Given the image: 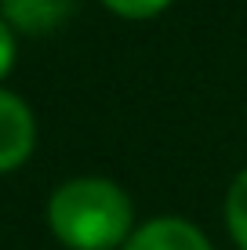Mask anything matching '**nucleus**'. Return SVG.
<instances>
[{
    "mask_svg": "<svg viewBox=\"0 0 247 250\" xmlns=\"http://www.w3.org/2000/svg\"><path fill=\"white\" fill-rule=\"evenodd\" d=\"M120 250H215V247L189 218L160 214V218L135 225V232L127 236Z\"/></svg>",
    "mask_w": 247,
    "mask_h": 250,
    "instance_id": "7ed1b4c3",
    "label": "nucleus"
},
{
    "mask_svg": "<svg viewBox=\"0 0 247 250\" xmlns=\"http://www.w3.org/2000/svg\"><path fill=\"white\" fill-rule=\"evenodd\" d=\"M76 0H0V15L7 19L15 33L25 37H44L73 15Z\"/></svg>",
    "mask_w": 247,
    "mask_h": 250,
    "instance_id": "20e7f679",
    "label": "nucleus"
},
{
    "mask_svg": "<svg viewBox=\"0 0 247 250\" xmlns=\"http://www.w3.org/2000/svg\"><path fill=\"white\" fill-rule=\"evenodd\" d=\"M106 11H113L116 19H127V22H149L157 15H164L175 0H98Z\"/></svg>",
    "mask_w": 247,
    "mask_h": 250,
    "instance_id": "423d86ee",
    "label": "nucleus"
},
{
    "mask_svg": "<svg viewBox=\"0 0 247 250\" xmlns=\"http://www.w3.org/2000/svg\"><path fill=\"white\" fill-rule=\"evenodd\" d=\"M222 218H225V229H229V236H233L236 250H247V167L236 170V178L225 188Z\"/></svg>",
    "mask_w": 247,
    "mask_h": 250,
    "instance_id": "39448f33",
    "label": "nucleus"
},
{
    "mask_svg": "<svg viewBox=\"0 0 247 250\" xmlns=\"http://www.w3.org/2000/svg\"><path fill=\"white\" fill-rule=\"evenodd\" d=\"M15 55H19V47H15V29L7 25L4 15H0V80H4V76L11 73Z\"/></svg>",
    "mask_w": 247,
    "mask_h": 250,
    "instance_id": "0eeeda50",
    "label": "nucleus"
},
{
    "mask_svg": "<svg viewBox=\"0 0 247 250\" xmlns=\"http://www.w3.org/2000/svg\"><path fill=\"white\" fill-rule=\"evenodd\" d=\"M37 149V116L15 91L0 87V174L19 170Z\"/></svg>",
    "mask_w": 247,
    "mask_h": 250,
    "instance_id": "f03ea898",
    "label": "nucleus"
},
{
    "mask_svg": "<svg viewBox=\"0 0 247 250\" xmlns=\"http://www.w3.org/2000/svg\"><path fill=\"white\" fill-rule=\"evenodd\" d=\"M47 225L69 250H116L135 232V203L113 178H69L47 200Z\"/></svg>",
    "mask_w": 247,
    "mask_h": 250,
    "instance_id": "f257e3e1",
    "label": "nucleus"
}]
</instances>
